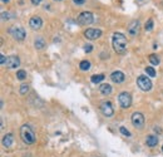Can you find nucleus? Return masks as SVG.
<instances>
[{
	"label": "nucleus",
	"instance_id": "412c9836",
	"mask_svg": "<svg viewBox=\"0 0 163 157\" xmlns=\"http://www.w3.org/2000/svg\"><path fill=\"white\" fill-rule=\"evenodd\" d=\"M149 62L153 64V66H158L159 64V58L157 54H151L149 55Z\"/></svg>",
	"mask_w": 163,
	"mask_h": 157
},
{
	"label": "nucleus",
	"instance_id": "6ab92c4d",
	"mask_svg": "<svg viewBox=\"0 0 163 157\" xmlns=\"http://www.w3.org/2000/svg\"><path fill=\"white\" fill-rule=\"evenodd\" d=\"M90 62L89 61H82L80 62V64H79V68H80V70H83V72H87V70H89L90 69Z\"/></svg>",
	"mask_w": 163,
	"mask_h": 157
},
{
	"label": "nucleus",
	"instance_id": "423d86ee",
	"mask_svg": "<svg viewBox=\"0 0 163 157\" xmlns=\"http://www.w3.org/2000/svg\"><path fill=\"white\" fill-rule=\"evenodd\" d=\"M93 20H94V18L90 11H83L78 16V24L80 25H89L93 23Z\"/></svg>",
	"mask_w": 163,
	"mask_h": 157
},
{
	"label": "nucleus",
	"instance_id": "0eeeda50",
	"mask_svg": "<svg viewBox=\"0 0 163 157\" xmlns=\"http://www.w3.org/2000/svg\"><path fill=\"white\" fill-rule=\"evenodd\" d=\"M99 108H100V112L103 113V116H105V117H113V114H114V108H113V106H112V103H111L109 101L102 102Z\"/></svg>",
	"mask_w": 163,
	"mask_h": 157
},
{
	"label": "nucleus",
	"instance_id": "473e14b6",
	"mask_svg": "<svg viewBox=\"0 0 163 157\" xmlns=\"http://www.w3.org/2000/svg\"><path fill=\"white\" fill-rule=\"evenodd\" d=\"M162 151H163V147H162Z\"/></svg>",
	"mask_w": 163,
	"mask_h": 157
},
{
	"label": "nucleus",
	"instance_id": "bb28decb",
	"mask_svg": "<svg viewBox=\"0 0 163 157\" xmlns=\"http://www.w3.org/2000/svg\"><path fill=\"white\" fill-rule=\"evenodd\" d=\"M84 50H85L87 53H90V52L93 50V45H92V44H85V45H84Z\"/></svg>",
	"mask_w": 163,
	"mask_h": 157
},
{
	"label": "nucleus",
	"instance_id": "b1692460",
	"mask_svg": "<svg viewBox=\"0 0 163 157\" xmlns=\"http://www.w3.org/2000/svg\"><path fill=\"white\" fill-rule=\"evenodd\" d=\"M119 131H120V133H122V134H124L125 137H129V136H131V132H129L128 129H127L125 127H123V126H122V127H119Z\"/></svg>",
	"mask_w": 163,
	"mask_h": 157
},
{
	"label": "nucleus",
	"instance_id": "2f4dec72",
	"mask_svg": "<svg viewBox=\"0 0 163 157\" xmlns=\"http://www.w3.org/2000/svg\"><path fill=\"white\" fill-rule=\"evenodd\" d=\"M54 2H63V0H54Z\"/></svg>",
	"mask_w": 163,
	"mask_h": 157
},
{
	"label": "nucleus",
	"instance_id": "4468645a",
	"mask_svg": "<svg viewBox=\"0 0 163 157\" xmlns=\"http://www.w3.org/2000/svg\"><path fill=\"white\" fill-rule=\"evenodd\" d=\"M99 91L103 95H108V94L112 93V86L108 84V83H103V84L99 86Z\"/></svg>",
	"mask_w": 163,
	"mask_h": 157
},
{
	"label": "nucleus",
	"instance_id": "cd10ccee",
	"mask_svg": "<svg viewBox=\"0 0 163 157\" xmlns=\"http://www.w3.org/2000/svg\"><path fill=\"white\" fill-rule=\"evenodd\" d=\"M0 63H2V66H4L5 67V63H6V58H5V55H0Z\"/></svg>",
	"mask_w": 163,
	"mask_h": 157
},
{
	"label": "nucleus",
	"instance_id": "dca6fc26",
	"mask_svg": "<svg viewBox=\"0 0 163 157\" xmlns=\"http://www.w3.org/2000/svg\"><path fill=\"white\" fill-rule=\"evenodd\" d=\"M13 141H14V137H13V134L11 133H6L4 137H3V146L4 147H10L11 146V143H13Z\"/></svg>",
	"mask_w": 163,
	"mask_h": 157
},
{
	"label": "nucleus",
	"instance_id": "ddd939ff",
	"mask_svg": "<svg viewBox=\"0 0 163 157\" xmlns=\"http://www.w3.org/2000/svg\"><path fill=\"white\" fill-rule=\"evenodd\" d=\"M111 79H112V82L119 84V83H123V82H124L125 75H124L123 72H120V70H116V72H113V73L111 74Z\"/></svg>",
	"mask_w": 163,
	"mask_h": 157
},
{
	"label": "nucleus",
	"instance_id": "f03ea898",
	"mask_svg": "<svg viewBox=\"0 0 163 157\" xmlns=\"http://www.w3.org/2000/svg\"><path fill=\"white\" fill-rule=\"evenodd\" d=\"M20 137L24 143L26 145H33L35 141H37V136H35V132L33 131V128L29 125H24L20 128Z\"/></svg>",
	"mask_w": 163,
	"mask_h": 157
},
{
	"label": "nucleus",
	"instance_id": "7ed1b4c3",
	"mask_svg": "<svg viewBox=\"0 0 163 157\" xmlns=\"http://www.w3.org/2000/svg\"><path fill=\"white\" fill-rule=\"evenodd\" d=\"M137 86L144 92H148V91L152 89V82L148 78V75L147 77L146 75H139L137 78Z\"/></svg>",
	"mask_w": 163,
	"mask_h": 157
},
{
	"label": "nucleus",
	"instance_id": "f8f14e48",
	"mask_svg": "<svg viewBox=\"0 0 163 157\" xmlns=\"http://www.w3.org/2000/svg\"><path fill=\"white\" fill-rule=\"evenodd\" d=\"M29 27H30L33 30H39V29L43 27V20H42V18H39V16H33V18H30V20H29Z\"/></svg>",
	"mask_w": 163,
	"mask_h": 157
},
{
	"label": "nucleus",
	"instance_id": "7c9ffc66",
	"mask_svg": "<svg viewBox=\"0 0 163 157\" xmlns=\"http://www.w3.org/2000/svg\"><path fill=\"white\" fill-rule=\"evenodd\" d=\"M2 2H3V3H5V4H6V3H9V0H2Z\"/></svg>",
	"mask_w": 163,
	"mask_h": 157
},
{
	"label": "nucleus",
	"instance_id": "5701e85b",
	"mask_svg": "<svg viewBox=\"0 0 163 157\" xmlns=\"http://www.w3.org/2000/svg\"><path fill=\"white\" fill-rule=\"evenodd\" d=\"M144 29H146L147 32H151L153 29V20H152V19H148V20H147L146 25H144Z\"/></svg>",
	"mask_w": 163,
	"mask_h": 157
},
{
	"label": "nucleus",
	"instance_id": "f257e3e1",
	"mask_svg": "<svg viewBox=\"0 0 163 157\" xmlns=\"http://www.w3.org/2000/svg\"><path fill=\"white\" fill-rule=\"evenodd\" d=\"M112 45L116 53L124 54L127 50V38L122 33H114L112 38Z\"/></svg>",
	"mask_w": 163,
	"mask_h": 157
},
{
	"label": "nucleus",
	"instance_id": "c756f323",
	"mask_svg": "<svg viewBox=\"0 0 163 157\" xmlns=\"http://www.w3.org/2000/svg\"><path fill=\"white\" fill-rule=\"evenodd\" d=\"M42 3V0H31V4L33 5H39Z\"/></svg>",
	"mask_w": 163,
	"mask_h": 157
},
{
	"label": "nucleus",
	"instance_id": "393cba45",
	"mask_svg": "<svg viewBox=\"0 0 163 157\" xmlns=\"http://www.w3.org/2000/svg\"><path fill=\"white\" fill-rule=\"evenodd\" d=\"M29 91V86L28 84H22L20 86V94H26Z\"/></svg>",
	"mask_w": 163,
	"mask_h": 157
},
{
	"label": "nucleus",
	"instance_id": "aec40b11",
	"mask_svg": "<svg viewBox=\"0 0 163 157\" xmlns=\"http://www.w3.org/2000/svg\"><path fill=\"white\" fill-rule=\"evenodd\" d=\"M16 78L19 81H24L25 78H26V72L24 69H20V70H18L16 72Z\"/></svg>",
	"mask_w": 163,
	"mask_h": 157
},
{
	"label": "nucleus",
	"instance_id": "39448f33",
	"mask_svg": "<svg viewBox=\"0 0 163 157\" xmlns=\"http://www.w3.org/2000/svg\"><path fill=\"white\" fill-rule=\"evenodd\" d=\"M118 102L122 108H129L132 104V95L128 92H122L118 95Z\"/></svg>",
	"mask_w": 163,
	"mask_h": 157
},
{
	"label": "nucleus",
	"instance_id": "1a4fd4ad",
	"mask_svg": "<svg viewBox=\"0 0 163 157\" xmlns=\"http://www.w3.org/2000/svg\"><path fill=\"white\" fill-rule=\"evenodd\" d=\"M20 66V59L19 57L16 55H9L6 58V63H5V67L9 68V69H15L16 67Z\"/></svg>",
	"mask_w": 163,
	"mask_h": 157
},
{
	"label": "nucleus",
	"instance_id": "2eb2a0df",
	"mask_svg": "<svg viewBox=\"0 0 163 157\" xmlns=\"http://www.w3.org/2000/svg\"><path fill=\"white\" fill-rule=\"evenodd\" d=\"M146 143L148 147H156L157 143H158V138H157V136L154 134H149L147 136V140H146Z\"/></svg>",
	"mask_w": 163,
	"mask_h": 157
},
{
	"label": "nucleus",
	"instance_id": "20e7f679",
	"mask_svg": "<svg viewBox=\"0 0 163 157\" xmlns=\"http://www.w3.org/2000/svg\"><path fill=\"white\" fill-rule=\"evenodd\" d=\"M9 34L14 38V39H16V40H24L25 39V36H26V34H25V30L22 28V27H16V25H14V27H11L10 29H9Z\"/></svg>",
	"mask_w": 163,
	"mask_h": 157
},
{
	"label": "nucleus",
	"instance_id": "a211bd4d",
	"mask_svg": "<svg viewBox=\"0 0 163 157\" xmlns=\"http://www.w3.org/2000/svg\"><path fill=\"white\" fill-rule=\"evenodd\" d=\"M104 75L103 74H94V75H92V78H90V81H92V83H100L103 79H104Z\"/></svg>",
	"mask_w": 163,
	"mask_h": 157
},
{
	"label": "nucleus",
	"instance_id": "6e6552de",
	"mask_svg": "<svg viewBox=\"0 0 163 157\" xmlns=\"http://www.w3.org/2000/svg\"><path fill=\"white\" fill-rule=\"evenodd\" d=\"M132 125L136 128H142L144 126V116L141 112H134L132 114Z\"/></svg>",
	"mask_w": 163,
	"mask_h": 157
},
{
	"label": "nucleus",
	"instance_id": "9b49d317",
	"mask_svg": "<svg viewBox=\"0 0 163 157\" xmlns=\"http://www.w3.org/2000/svg\"><path fill=\"white\" fill-rule=\"evenodd\" d=\"M141 29V23L138 20H132L128 25V34L131 36H137Z\"/></svg>",
	"mask_w": 163,
	"mask_h": 157
},
{
	"label": "nucleus",
	"instance_id": "c85d7f7f",
	"mask_svg": "<svg viewBox=\"0 0 163 157\" xmlns=\"http://www.w3.org/2000/svg\"><path fill=\"white\" fill-rule=\"evenodd\" d=\"M73 3L77 4V5H83L85 3V0H73Z\"/></svg>",
	"mask_w": 163,
	"mask_h": 157
},
{
	"label": "nucleus",
	"instance_id": "a878e982",
	"mask_svg": "<svg viewBox=\"0 0 163 157\" xmlns=\"http://www.w3.org/2000/svg\"><path fill=\"white\" fill-rule=\"evenodd\" d=\"M10 15H11L10 13H5V11H3V13H2V19H3V20H9L10 18H13V16H10Z\"/></svg>",
	"mask_w": 163,
	"mask_h": 157
},
{
	"label": "nucleus",
	"instance_id": "f3484780",
	"mask_svg": "<svg viewBox=\"0 0 163 157\" xmlns=\"http://www.w3.org/2000/svg\"><path fill=\"white\" fill-rule=\"evenodd\" d=\"M34 45H35V48L37 49H43L44 47H45V40H44V38H42V36H38L37 39H35V42H34Z\"/></svg>",
	"mask_w": 163,
	"mask_h": 157
},
{
	"label": "nucleus",
	"instance_id": "4be33fe9",
	"mask_svg": "<svg viewBox=\"0 0 163 157\" xmlns=\"http://www.w3.org/2000/svg\"><path fill=\"white\" fill-rule=\"evenodd\" d=\"M144 70H146V73H147L148 77H156V70H154L153 67H147Z\"/></svg>",
	"mask_w": 163,
	"mask_h": 157
},
{
	"label": "nucleus",
	"instance_id": "9d476101",
	"mask_svg": "<svg viewBox=\"0 0 163 157\" xmlns=\"http://www.w3.org/2000/svg\"><path fill=\"white\" fill-rule=\"evenodd\" d=\"M100 35H102V30L100 29H93V28H90V29H87L84 32V36L87 39H89V40H94V39H98Z\"/></svg>",
	"mask_w": 163,
	"mask_h": 157
}]
</instances>
